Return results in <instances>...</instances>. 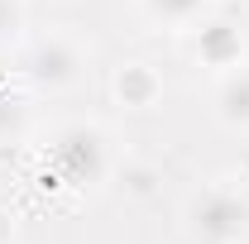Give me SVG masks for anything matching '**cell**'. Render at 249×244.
<instances>
[{"label": "cell", "instance_id": "obj_2", "mask_svg": "<svg viewBox=\"0 0 249 244\" xmlns=\"http://www.w3.org/2000/svg\"><path fill=\"white\" fill-rule=\"evenodd\" d=\"M187 235L196 244H245L249 240V192L211 182L187 201Z\"/></svg>", "mask_w": 249, "mask_h": 244}, {"label": "cell", "instance_id": "obj_1", "mask_svg": "<svg viewBox=\"0 0 249 244\" xmlns=\"http://www.w3.org/2000/svg\"><path fill=\"white\" fill-rule=\"evenodd\" d=\"M48 163L67 187H82V192H96V187L110 182L115 173V153H110V134L91 120H72L53 134V149H48Z\"/></svg>", "mask_w": 249, "mask_h": 244}, {"label": "cell", "instance_id": "obj_4", "mask_svg": "<svg viewBox=\"0 0 249 244\" xmlns=\"http://www.w3.org/2000/svg\"><path fill=\"white\" fill-rule=\"evenodd\" d=\"M196 58L206 62V67H216V72L240 67V62H245V43H240L235 24H225V19H201V24H196Z\"/></svg>", "mask_w": 249, "mask_h": 244}, {"label": "cell", "instance_id": "obj_5", "mask_svg": "<svg viewBox=\"0 0 249 244\" xmlns=\"http://www.w3.org/2000/svg\"><path fill=\"white\" fill-rule=\"evenodd\" d=\"M211 105H216V120L225 124V129H249V62L220 72Z\"/></svg>", "mask_w": 249, "mask_h": 244}, {"label": "cell", "instance_id": "obj_3", "mask_svg": "<svg viewBox=\"0 0 249 244\" xmlns=\"http://www.w3.org/2000/svg\"><path fill=\"white\" fill-rule=\"evenodd\" d=\"M91 53L72 38V34H38L24 48V77L38 91H72L87 77Z\"/></svg>", "mask_w": 249, "mask_h": 244}, {"label": "cell", "instance_id": "obj_8", "mask_svg": "<svg viewBox=\"0 0 249 244\" xmlns=\"http://www.w3.org/2000/svg\"><path fill=\"white\" fill-rule=\"evenodd\" d=\"M24 29V0H0V43L19 38Z\"/></svg>", "mask_w": 249, "mask_h": 244}, {"label": "cell", "instance_id": "obj_7", "mask_svg": "<svg viewBox=\"0 0 249 244\" xmlns=\"http://www.w3.org/2000/svg\"><path fill=\"white\" fill-rule=\"evenodd\" d=\"M211 5L216 0H139L144 19L158 24V29H192L211 15Z\"/></svg>", "mask_w": 249, "mask_h": 244}, {"label": "cell", "instance_id": "obj_6", "mask_svg": "<svg viewBox=\"0 0 249 244\" xmlns=\"http://www.w3.org/2000/svg\"><path fill=\"white\" fill-rule=\"evenodd\" d=\"M163 96V77H158L149 62H120L115 67V101L124 110H149Z\"/></svg>", "mask_w": 249, "mask_h": 244}]
</instances>
